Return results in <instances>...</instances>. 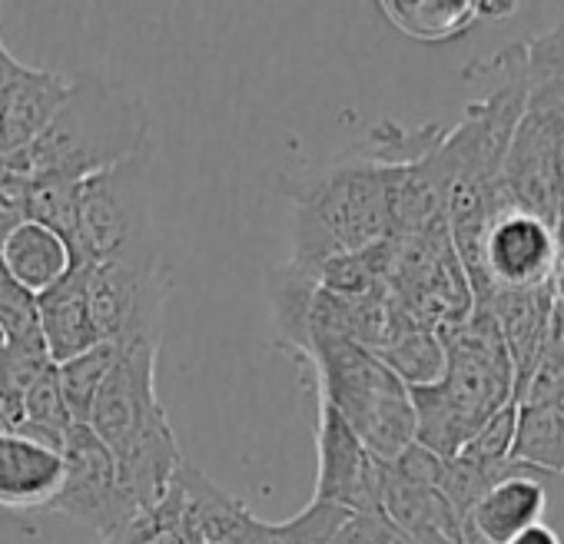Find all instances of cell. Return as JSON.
I'll return each mask as SVG.
<instances>
[{"mask_svg": "<svg viewBox=\"0 0 564 544\" xmlns=\"http://www.w3.org/2000/svg\"><path fill=\"white\" fill-rule=\"evenodd\" d=\"M514 428H518V405H505L468 438V445L455 458H465V461H508L511 445H514Z\"/></svg>", "mask_w": 564, "mask_h": 544, "instance_id": "24", "label": "cell"}, {"mask_svg": "<svg viewBox=\"0 0 564 544\" xmlns=\"http://www.w3.org/2000/svg\"><path fill=\"white\" fill-rule=\"evenodd\" d=\"M64 485V455L18 432H0V508L47 511Z\"/></svg>", "mask_w": 564, "mask_h": 544, "instance_id": "16", "label": "cell"}, {"mask_svg": "<svg viewBox=\"0 0 564 544\" xmlns=\"http://www.w3.org/2000/svg\"><path fill=\"white\" fill-rule=\"evenodd\" d=\"M316 504H336L352 514H379V488H382V461H376L366 445L352 435V428L339 418L336 409L319 402L316 425Z\"/></svg>", "mask_w": 564, "mask_h": 544, "instance_id": "10", "label": "cell"}, {"mask_svg": "<svg viewBox=\"0 0 564 544\" xmlns=\"http://www.w3.org/2000/svg\"><path fill=\"white\" fill-rule=\"evenodd\" d=\"M319 283L310 269L296 265L293 259L286 265H275L269 272V309L275 326V349L286 352L300 362L303 372H310L313 362V342H310V306Z\"/></svg>", "mask_w": 564, "mask_h": 544, "instance_id": "17", "label": "cell"}, {"mask_svg": "<svg viewBox=\"0 0 564 544\" xmlns=\"http://www.w3.org/2000/svg\"><path fill=\"white\" fill-rule=\"evenodd\" d=\"M445 346V376L435 385L409 389L415 409V445L438 458H455L468 438L505 405H514V369L485 306L438 329Z\"/></svg>", "mask_w": 564, "mask_h": 544, "instance_id": "3", "label": "cell"}, {"mask_svg": "<svg viewBox=\"0 0 564 544\" xmlns=\"http://www.w3.org/2000/svg\"><path fill=\"white\" fill-rule=\"evenodd\" d=\"M508 544H564V541H561V534H557L551 524L538 521V524H531L528 531H521L518 537H511Z\"/></svg>", "mask_w": 564, "mask_h": 544, "instance_id": "27", "label": "cell"}, {"mask_svg": "<svg viewBox=\"0 0 564 544\" xmlns=\"http://www.w3.org/2000/svg\"><path fill=\"white\" fill-rule=\"evenodd\" d=\"M64 485L47 511L94 531L100 541L117 537L140 518L137 504L120 485L117 461L107 445L87 428L74 425L64 438Z\"/></svg>", "mask_w": 564, "mask_h": 544, "instance_id": "8", "label": "cell"}, {"mask_svg": "<svg viewBox=\"0 0 564 544\" xmlns=\"http://www.w3.org/2000/svg\"><path fill=\"white\" fill-rule=\"evenodd\" d=\"M0 329H4V339L41 336L37 296L24 293L18 283L4 276V272H0Z\"/></svg>", "mask_w": 564, "mask_h": 544, "instance_id": "25", "label": "cell"}, {"mask_svg": "<svg viewBox=\"0 0 564 544\" xmlns=\"http://www.w3.org/2000/svg\"><path fill=\"white\" fill-rule=\"evenodd\" d=\"M402 166L372 153L282 176L279 189L293 199V262L316 276L326 259L389 239V196Z\"/></svg>", "mask_w": 564, "mask_h": 544, "instance_id": "2", "label": "cell"}, {"mask_svg": "<svg viewBox=\"0 0 564 544\" xmlns=\"http://www.w3.org/2000/svg\"><path fill=\"white\" fill-rule=\"evenodd\" d=\"M465 544H478V541H471V537H468V541H465Z\"/></svg>", "mask_w": 564, "mask_h": 544, "instance_id": "31", "label": "cell"}, {"mask_svg": "<svg viewBox=\"0 0 564 544\" xmlns=\"http://www.w3.org/2000/svg\"><path fill=\"white\" fill-rule=\"evenodd\" d=\"M547 475L528 468L498 485H491L465 518V541L478 544H508L547 511Z\"/></svg>", "mask_w": 564, "mask_h": 544, "instance_id": "13", "label": "cell"}, {"mask_svg": "<svg viewBox=\"0 0 564 544\" xmlns=\"http://www.w3.org/2000/svg\"><path fill=\"white\" fill-rule=\"evenodd\" d=\"M524 110L541 127L551 176H554V189H557V206H561V219H564V84H557V80L528 84Z\"/></svg>", "mask_w": 564, "mask_h": 544, "instance_id": "22", "label": "cell"}, {"mask_svg": "<svg viewBox=\"0 0 564 544\" xmlns=\"http://www.w3.org/2000/svg\"><path fill=\"white\" fill-rule=\"evenodd\" d=\"M0 269L31 296H44L74 269V246L44 222L18 219L0 236Z\"/></svg>", "mask_w": 564, "mask_h": 544, "instance_id": "15", "label": "cell"}, {"mask_svg": "<svg viewBox=\"0 0 564 544\" xmlns=\"http://www.w3.org/2000/svg\"><path fill=\"white\" fill-rule=\"evenodd\" d=\"M508 458L547 478L564 475V395L518 405V428Z\"/></svg>", "mask_w": 564, "mask_h": 544, "instance_id": "19", "label": "cell"}, {"mask_svg": "<svg viewBox=\"0 0 564 544\" xmlns=\"http://www.w3.org/2000/svg\"><path fill=\"white\" fill-rule=\"evenodd\" d=\"M173 544H203V541H186V537H176Z\"/></svg>", "mask_w": 564, "mask_h": 544, "instance_id": "30", "label": "cell"}, {"mask_svg": "<svg viewBox=\"0 0 564 544\" xmlns=\"http://www.w3.org/2000/svg\"><path fill=\"white\" fill-rule=\"evenodd\" d=\"M150 110L127 84L84 70L51 127L24 150L0 153V170L24 179L84 183L150 143Z\"/></svg>", "mask_w": 564, "mask_h": 544, "instance_id": "1", "label": "cell"}, {"mask_svg": "<svg viewBox=\"0 0 564 544\" xmlns=\"http://www.w3.org/2000/svg\"><path fill=\"white\" fill-rule=\"evenodd\" d=\"M379 514L392 521L415 544H465V518L452 508V501L425 485L405 481L382 461V488H379Z\"/></svg>", "mask_w": 564, "mask_h": 544, "instance_id": "14", "label": "cell"}, {"mask_svg": "<svg viewBox=\"0 0 564 544\" xmlns=\"http://www.w3.org/2000/svg\"><path fill=\"white\" fill-rule=\"evenodd\" d=\"M24 219H34V222L51 226L54 232H61L74 246V239H77V219H80V183L28 179Z\"/></svg>", "mask_w": 564, "mask_h": 544, "instance_id": "23", "label": "cell"}, {"mask_svg": "<svg viewBox=\"0 0 564 544\" xmlns=\"http://www.w3.org/2000/svg\"><path fill=\"white\" fill-rule=\"evenodd\" d=\"M70 94V77L18 61L0 41V153L31 146L57 117Z\"/></svg>", "mask_w": 564, "mask_h": 544, "instance_id": "11", "label": "cell"}, {"mask_svg": "<svg viewBox=\"0 0 564 544\" xmlns=\"http://www.w3.org/2000/svg\"><path fill=\"white\" fill-rule=\"evenodd\" d=\"M166 296L170 286L163 265L94 262L87 276V303L97 336L117 349H160Z\"/></svg>", "mask_w": 564, "mask_h": 544, "instance_id": "7", "label": "cell"}, {"mask_svg": "<svg viewBox=\"0 0 564 544\" xmlns=\"http://www.w3.org/2000/svg\"><path fill=\"white\" fill-rule=\"evenodd\" d=\"M524 67H528V84H547V80L564 84V21L524 44Z\"/></svg>", "mask_w": 564, "mask_h": 544, "instance_id": "26", "label": "cell"}, {"mask_svg": "<svg viewBox=\"0 0 564 544\" xmlns=\"http://www.w3.org/2000/svg\"><path fill=\"white\" fill-rule=\"evenodd\" d=\"M156 359L160 349L150 346L120 349L87 422L113 455L120 485L140 514L163 501L183 465L180 442L156 392Z\"/></svg>", "mask_w": 564, "mask_h": 544, "instance_id": "4", "label": "cell"}, {"mask_svg": "<svg viewBox=\"0 0 564 544\" xmlns=\"http://www.w3.org/2000/svg\"><path fill=\"white\" fill-rule=\"evenodd\" d=\"M557 262V232L551 222L505 206L481 246V269L488 290H541L551 283Z\"/></svg>", "mask_w": 564, "mask_h": 544, "instance_id": "9", "label": "cell"}, {"mask_svg": "<svg viewBox=\"0 0 564 544\" xmlns=\"http://www.w3.org/2000/svg\"><path fill=\"white\" fill-rule=\"evenodd\" d=\"M319 402L339 412L376 461H395L415 442V409L402 379L369 349L326 339L313 349L310 372Z\"/></svg>", "mask_w": 564, "mask_h": 544, "instance_id": "5", "label": "cell"}, {"mask_svg": "<svg viewBox=\"0 0 564 544\" xmlns=\"http://www.w3.org/2000/svg\"><path fill=\"white\" fill-rule=\"evenodd\" d=\"M94 262L80 252H74V269L67 276L37 296V319H41V336L47 346V356L54 366L70 362L84 356L87 349L100 346L90 303H87V276H90Z\"/></svg>", "mask_w": 564, "mask_h": 544, "instance_id": "12", "label": "cell"}, {"mask_svg": "<svg viewBox=\"0 0 564 544\" xmlns=\"http://www.w3.org/2000/svg\"><path fill=\"white\" fill-rule=\"evenodd\" d=\"M120 349L110 342H100L94 349H87L84 356L54 366L57 369V385L64 395V405L74 418V425H87L90 422V409L97 402V392L104 385V379L110 376L113 362H117Z\"/></svg>", "mask_w": 564, "mask_h": 544, "instance_id": "21", "label": "cell"}, {"mask_svg": "<svg viewBox=\"0 0 564 544\" xmlns=\"http://www.w3.org/2000/svg\"><path fill=\"white\" fill-rule=\"evenodd\" d=\"M382 18L415 44L462 41L481 18L478 0H382Z\"/></svg>", "mask_w": 564, "mask_h": 544, "instance_id": "18", "label": "cell"}, {"mask_svg": "<svg viewBox=\"0 0 564 544\" xmlns=\"http://www.w3.org/2000/svg\"><path fill=\"white\" fill-rule=\"evenodd\" d=\"M153 166L156 143L150 140L133 156L80 183L74 252L90 262L163 265L153 226Z\"/></svg>", "mask_w": 564, "mask_h": 544, "instance_id": "6", "label": "cell"}, {"mask_svg": "<svg viewBox=\"0 0 564 544\" xmlns=\"http://www.w3.org/2000/svg\"><path fill=\"white\" fill-rule=\"evenodd\" d=\"M551 300H554V309L564 316V246H557V262H554V272H551Z\"/></svg>", "mask_w": 564, "mask_h": 544, "instance_id": "28", "label": "cell"}, {"mask_svg": "<svg viewBox=\"0 0 564 544\" xmlns=\"http://www.w3.org/2000/svg\"><path fill=\"white\" fill-rule=\"evenodd\" d=\"M4 346H8V339H4V329H0V359H4Z\"/></svg>", "mask_w": 564, "mask_h": 544, "instance_id": "29", "label": "cell"}, {"mask_svg": "<svg viewBox=\"0 0 564 544\" xmlns=\"http://www.w3.org/2000/svg\"><path fill=\"white\" fill-rule=\"evenodd\" d=\"M376 356L402 379L405 389L435 385L445 376V346L435 329L409 326Z\"/></svg>", "mask_w": 564, "mask_h": 544, "instance_id": "20", "label": "cell"}]
</instances>
